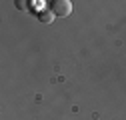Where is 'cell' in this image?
Segmentation results:
<instances>
[{"label":"cell","mask_w":126,"mask_h":120,"mask_svg":"<svg viewBox=\"0 0 126 120\" xmlns=\"http://www.w3.org/2000/svg\"><path fill=\"white\" fill-rule=\"evenodd\" d=\"M38 18H40V22H44V24H50V22H54V12L52 10H42L40 14H38Z\"/></svg>","instance_id":"obj_2"},{"label":"cell","mask_w":126,"mask_h":120,"mask_svg":"<svg viewBox=\"0 0 126 120\" xmlns=\"http://www.w3.org/2000/svg\"><path fill=\"white\" fill-rule=\"evenodd\" d=\"M50 10L54 12V16L66 18V16H70V12H72V2L70 0H52L50 2Z\"/></svg>","instance_id":"obj_1"},{"label":"cell","mask_w":126,"mask_h":120,"mask_svg":"<svg viewBox=\"0 0 126 120\" xmlns=\"http://www.w3.org/2000/svg\"><path fill=\"white\" fill-rule=\"evenodd\" d=\"M14 4H16V8H18V10H28V4L24 2V0H16Z\"/></svg>","instance_id":"obj_3"}]
</instances>
